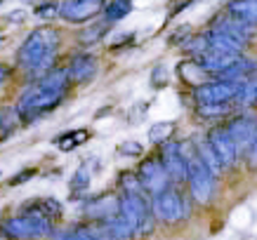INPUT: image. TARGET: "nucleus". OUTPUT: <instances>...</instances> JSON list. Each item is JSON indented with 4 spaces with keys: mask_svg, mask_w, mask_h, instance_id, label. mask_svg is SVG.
Instances as JSON below:
<instances>
[{
    "mask_svg": "<svg viewBox=\"0 0 257 240\" xmlns=\"http://www.w3.org/2000/svg\"><path fill=\"white\" fill-rule=\"evenodd\" d=\"M57 10H59V5L50 0V3H43V5H38V8H36V15H38L40 19H47V17L57 15Z\"/></svg>",
    "mask_w": 257,
    "mask_h": 240,
    "instance_id": "473e14b6",
    "label": "nucleus"
},
{
    "mask_svg": "<svg viewBox=\"0 0 257 240\" xmlns=\"http://www.w3.org/2000/svg\"><path fill=\"white\" fill-rule=\"evenodd\" d=\"M187 179H189V186H191L194 200L201 202V205H208L212 200V193H215V174L201 160L198 153L187 158Z\"/></svg>",
    "mask_w": 257,
    "mask_h": 240,
    "instance_id": "7ed1b4c3",
    "label": "nucleus"
},
{
    "mask_svg": "<svg viewBox=\"0 0 257 240\" xmlns=\"http://www.w3.org/2000/svg\"><path fill=\"white\" fill-rule=\"evenodd\" d=\"M203 38H205L208 50H222V52H234V55H241L243 50H245V45H248V43H243V40L229 36V33L222 31V29H215V26H212Z\"/></svg>",
    "mask_w": 257,
    "mask_h": 240,
    "instance_id": "ddd939ff",
    "label": "nucleus"
},
{
    "mask_svg": "<svg viewBox=\"0 0 257 240\" xmlns=\"http://www.w3.org/2000/svg\"><path fill=\"white\" fill-rule=\"evenodd\" d=\"M69 78L76 80V83H87L97 76V59L92 55H78L73 57L69 64Z\"/></svg>",
    "mask_w": 257,
    "mask_h": 240,
    "instance_id": "4468645a",
    "label": "nucleus"
},
{
    "mask_svg": "<svg viewBox=\"0 0 257 240\" xmlns=\"http://www.w3.org/2000/svg\"><path fill=\"white\" fill-rule=\"evenodd\" d=\"M208 144H210V148L215 151V155H217V160L222 167H234L236 160H238V148H236L234 139L229 137V132H226V127H217V130L208 132Z\"/></svg>",
    "mask_w": 257,
    "mask_h": 240,
    "instance_id": "f8f14e48",
    "label": "nucleus"
},
{
    "mask_svg": "<svg viewBox=\"0 0 257 240\" xmlns=\"http://www.w3.org/2000/svg\"><path fill=\"white\" fill-rule=\"evenodd\" d=\"M118 151H120V155H140L144 151V146L140 141H125V144H120Z\"/></svg>",
    "mask_w": 257,
    "mask_h": 240,
    "instance_id": "72a5a7b5",
    "label": "nucleus"
},
{
    "mask_svg": "<svg viewBox=\"0 0 257 240\" xmlns=\"http://www.w3.org/2000/svg\"><path fill=\"white\" fill-rule=\"evenodd\" d=\"M24 17H26V12L24 10H15V12H10L8 19L10 22H24Z\"/></svg>",
    "mask_w": 257,
    "mask_h": 240,
    "instance_id": "e433bc0d",
    "label": "nucleus"
},
{
    "mask_svg": "<svg viewBox=\"0 0 257 240\" xmlns=\"http://www.w3.org/2000/svg\"><path fill=\"white\" fill-rule=\"evenodd\" d=\"M198 155H201V160L208 167H210V172L212 174H217V172H222V165H219V160H217V155H215V151L210 148V144L208 141H203L201 146H198Z\"/></svg>",
    "mask_w": 257,
    "mask_h": 240,
    "instance_id": "cd10ccee",
    "label": "nucleus"
},
{
    "mask_svg": "<svg viewBox=\"0 0 257 240\" xmlns=\"http://www.w3.org/2000/svg\"><path fill=\"white\" fill-rule=\"evenodd\" d=\"M250 165L252 167H257V137H255V141H252V146H250Z\"/></svg>",
    "mask_w": 257,
    "mask_h": 240,
    "instance_id": "c9c22d12",
    "label": "nucleus"
},
{
    "mask_svg": "<svg viewBox=\"0 0 257 240\" xmlns=\"http://www.w3.org/2000/svg\"><path fill=\"white\" fill-rule=\"evenodd\" d=\"M255 71H257V62H252V59H248V57H236L226 69L217 71V76L215 78H219V80H236V83H243V80H245L250 73H255Z\"/></svg>",
    "mask_w": 257,
    "mask_h": 240,
    "instance_id": "2eb2a0df",
    "label": "nucleus"
},
{
    "mask_svg": "<svg viewBox=\"0 0 257 240\" xmlns=\"http://www.w3.org/2000/svg\"><path fill=\"white\" fill-rule=\"evenodd\" d=\"M106 29H109V22L92 24L90 29H85V31H80L78 40L83 43V45H92V43H97L99 38H104V33H106Z\"/></svg>",
    "mask_w": 257,
    "mask_h": 240,
    "instance_id": "393cba45",
    "label": "nucleus"
},
{
    "mask_svg": "<svg viewBox=\"0 0 257 240\" xmlns=\"http://www.w3.org/2000/svg\"><path fill=\"white\" fill-rule=\"evenodd\" d=\"M177 71H179V78H182L184 83H189V85H194V87L203 85V83H205V76H208V71L203 69L196 59H187V62H182L177 66Z\"/></svg>",
    "mask_w": 257,
    "mask_h": 240,
    "instance_id": "aec40b11",
    "label": "nucleus"
},
{
    "mask_svg": "<svg viewBox=\"0 0 257 240\" xmlns=\"http://www.w3.org/2000/svg\"><path fill=\"white\" fill-rule=\"evenodd\" d=\"M0 5H3V0H0Z\"/></svg>",
    "mask_w": 257,
    "mask_h": 240,
    "instance_id": "58836bf2",
    "label": "nucleus"
},
{
    "mask_svg": "<svg viewBox=\"0 0 257 240\" xmlns=\"http://www.w3.org/2000/svg\"><path fill=\"white\" fill-rule=\"evenodd\" d=\"M87 141V132L85 130H76V132H64L62 137H57V146L59 151H71V148L80 146V144H85Z\"/></svg>",
    "mask_w": 257,
    "mask_h": 240,
    "instance_id": "b1692460",
    "label": "nucleus"
},
{
    "mask_svg": "<svg viewBox=\"0 0 257 240\" xmlns=\"http://www.w3.org/2000/svg\"><path fill=\"white\" fill-rule=\"evenodd\" d=\"M106 5V0H62L57 15L69 24H83L90 22L99 15Z\"/></svg>",
    "mask_w": 257,
    "mask_h": 240,
    "instance_id": "6e6552de",
    "label": "nucleus"
},
{
    "mask_svg": "<svg viewBox=\"0 0 257 240\" xmlns=\"http://www.w3.org/2000/svg\"><path fill=\"white\" fill-rule=\"evenodd\" d=\"M226 132L229 137L234 139L238 153H248L252 141L257 137V118L255 116H236L229 120L226 125Z\"/></svg>",
    "mask_w": 257,
    "mask_h": 240,
    "instance_id": "9d476101",
    "label": "nucleus"
},
{
    "mask_svg": "<svg viewBox=\"0 0 257 240\" xmlns=\"http://www.w3.org/2000/svg\"><path fill=\"white\" fill-rule=\"evenodd\" d=\"M161 163L172 181H184L187 179V158H184V148L177 141H163L161 146Z\"/></svg>",
    "mask_w": 257,
    "mask_h": 240,
    "instance_id": "9b49d317",
    "label": "nucleus"
},
{
    "mask_svg": "<svg viewBox=\"0 0 257 240\" xmlns=\"http://www.w3.org/2000/svg\"><path fill=\"white\" fill-rule=\"evenodd\" d=\"M151 85L154 87H165L168 85V69H165L163 64H158L154 73H151Z\"/></svg>",
    "mask_w": 257,
    "mask_h": 240,
    "instance_id": "2f4dec72",
    "label": "nucleus"
},
{
    "mask_svg": "<svg viewBox=\"0 0 257 240\" xmlns=\"http://www.w3.org/2000/svg\"><path fill=\"white\" fill-rule=\"evenodd\" d=\"M226 12L238 22L257 26V0H231L226 5Z\"/></svg>",
    "mask_w": 257,
    "mask_h": 240,
    "instance_id": "6ab92c4d",
    "label": "nucleus"
},
{
    "mask_svg": "<svg viewBox=\"0 0 257 240\" xmlns=\"http://www.w3.org/2000/svg\"><path fill=\"white\" fill-rule=\"evenodd\" d=\"M59 47V33L52 26L33 29L17 52V64L22 66L31 78H40L52 69Z\"/></svg>",
    "mask_w": 257,
    "mask_h": 240,
    "instance_id": "f257e3e1",
    "label": "nucleus"
},
{
    "mask_svg": "<svg viewBox=\"0 0 257 240\" xmlns=\"http://www.w3.org/2000/svg\"><path fill=\"white\" fill-rule=\"evenodd\" d=\"M85 214L90 219H109L118 214V200L113 195H97L85 205Z\"/></svg>",
    "mask_w": 257,
    "mask_h": 240,
    "instance_id": "f3484780",
    "label": "nucleus"
},
{
    "mask_svg": "<svg viewBox=\"0 0 257 240\" xmlns=\"http://www.w3.org/2000/svg\"><path fill=\"white\" fill-rule=\"evenodd\" d=\"M151 209H154V214H156L161 221H179V219H184L189 214L187 209V202L182 200V195L177 191H172V188H163L161 193L154 195V200H151Z\"/></svg>",
    "mask_w": 257,
    "mask_h": 240,
    "instance_id": "0eeeda50",
    "label": "nucleus"
},
{
    "mask_svg": "<svg viewBox=\"0 0 257 240\" xmlns=\"http://www.w3.org/2000/svg\"><path fill=\"white\" fill-rule=\"evenodd\" d=\"M33 174H36V170H31V167H29V170L19 172V174H17V177H12V179H10V184H12V186H19V184H24V181H26V179H31Z\"/></svg>",
    "mask_w": 257,
    "mask_h": 240,
    "instance_id": "f704fd0d",
    "label": "nucleus"
},
{
    "mask_svg": "<svg viewBox=\"0 0 257 240\" xmlns=\"http://www.w3.org/2000/svg\"><path fill=\"white\" fill-rule=\"evenodd\" d=\"M238 55H234V52H222V50H205V52H201L198 57H194L196 62L201 64L203 69L208 71V73H217V71L226 69L229 64L234 62Z\"/></svg>",
    "mask_w": 257,
    "mask_h": 240,
    "instance_id": "dca6fc26",
    "label": "nucleus"
},
{
    "mask_svg": "<svg viewBox=\"0 0 257 240\" xmlns=\"http://www.w3.org/2000/svg\"><path fill=\"white\" fill-rule=\"evenodd\" d=\"M64 99V92H57V90H45V87H40L38 83L31 87V90H26L24 97L19 99V106H17V113L24 116L26 120H31L36 116H43L45 111H52Z\"/></svg>",
    "mask_w": 257,
    "mask_h": 240,
    "instance_id": "20e7f679",
    "label": "nucleus"
},
{
    "mask_svg": "<svg viewBox=\"0 0 257 240\" xmlns=\"http://www.w3.org/2000/svg\"><path fill=\"white\" fill-rule=\"evenodd\" d=\"M50 231H52V221H50V217L40 214V212H36V209H26V212L19 214V217L8 219V221L3 224V228H0L3 235H8V238H12V240L43 238V235H47Z\"/></svg>",
    "mask_w": 257,
    "mask_h": 240,
    "instance_id": "f03ea898",
    "label": "nucleus"
},
{
    "mask_svg": "<svg viewBox=\"0 0 257 240\" xmlns=\"http://www.w3.org/2000/svg\"><path fill=\"white\" fill-rule=\"evenodd\" d=\"M118 184H120V188H123V193H147V191L142 188L137 174H130V172H123L120 179H118Z\"/></svg>",
    "mask_w": 257,
    "mask_h": 240,
    "instance_id": "c85d7f7f",
    "label": "nucleus"
},
{
    "mask_svg": "<svg viewBox=\"0 0 257 240\" xmlns=\"http://www.w3.org/2000/svg\"><path fill=\"white\" fill-rule=\"evenodd\" d=\"M10 73H12V69L5 66V64H0V83H5V80L10 78Z\"/></svg>",
    "mask_w": 257,
    "mask_h": 240,
    "instance_id": "4c0bfd02",
    "label": "nucleus"
},
{
    "mask_svg": "<svg viewBox=\"0 0 257 240\" xmlns=\"http://www.w3.org/2000/svg\"><path fill=\"white\" fill-rule=\"evenodd\" d=\"M0 43H3V38H0Z\"/></svg>",
    "mask_w": 257,
    "mask_h": 240,
    "instance_id": "ea45409f",
    "label": "nucleus"
},
{
    "mask_svg": "<svg viewBox=\"0 0 257 240\" xmlns=\"http://www.w3.org/2000/svg\"><path fill=\"white\" fill-rule=\"evenodd\" d=\"M236 101H238V106H245V109L257 104V71L255 73H250V76L243 80L241 92H238Z\"/></svg>",
    "mask_w": 257,
    "mask_h": 240,
    "instance_id": "412c9836",
    "label": "nucleus"
},
{
    "mask_svg": "<svg viewBox=\"0 0 257 240\" xmlns=\"http://www.w3.org/2000/svg\"><path fill=\"white\" fill-rule=\"evenodd\" d=\"M172 130H175V123H156V125H151V130H149V139L154 141V144H163V141L170 139Z\"/></svg>",
    "mask_w": 257,
    "mask_h": 240,
    "instance_id": "bb28decb",
    "label": "nucleus"
},
{
    "mask_svg": "<svg viewBox=\"0 0 257 240\" xmlns=\"http://www.w3.org/2000/svg\"><path fill=\"white\" fill-rule=\"evenodd\" d=\"M133 12V0H111L109 5H104V22H120V19H125V17Z\"/></svg>",
    "mask_w": 257,
    "mask_h": 240,
    "instance_id": "4be33fe9",
    "label": "nucleus"
},
{
    "mask_svg": "<svg viewBox=\"0 0 257 240\" xmlns=\"http://www.w3.org/2000/svg\"><path fill=\"white\" fill-rule=\"evenodd\" d=\"M57 240H104V238L97 235L94 231H87V228H71V231L59 233Z\"/></svg>",
    "mask_w": 257,
    "mask_h": 240,
    "instance_id": "c756f323",
    "label": "nucleus"
},
{
    "mask_svg": "<svg viewBox=\"0 0 257 240\" xmlns=\"http://www.w3.org/2000/svg\"><path fill=\"white\" fill-rule=\"evenodd\" d=\"M118 214L133 226V231H149V214H151V205L147 200V193H123L118 200Z\"/></svg>",
    "mask_w": 257,
    "mask_h": 240,
    "instance_id": "39448f33",
    "label": "nucleus"
},
{
    "mask_svg": "<svg viewBox=\"0 0 257 240\" xmlns=\"http://www.w3.org/2000/svg\"><path fill=\"white\" fill-rule=\"evenodd\" d=\"M243 83L236 80H210V83H203L196 87V101L198 104H231L236 101L238 92H241Z\"/></svg>",
    "mask_w": 257,
    "mask_h": 240,
    "instance_id": "423d86ee",
    "label": "nucleus"
},
{
    "mask_svg": "<svg viewBox=\"0 0 257 240\" xmlns=\"http://www.w3.org/2000/svg\"><path fill=\"white\" fill-rule=\"evenodd\" d=\"M36 212H40V214H45V217H59L62 214V205L57 200H50V198H45V200H38L36 202Z\"/></svg>",
    "mask_w": 257,
    "mask_h": 240,
    "instance_id": "7c9ffc66",
    "label": "nucleus"
},
{
    "mask_svg": "<svg viewBox=\"0 0 257 240\" xmlns=\"http://www.w3.org/2000/svg\"><path fill=\"white\" fill-rule=\"evenodd\" d=\"M215 29H222V31H226L229 36H234V38L243 40V43H248L250 36L255 33V26H250V24L245 22H238V19H234V17H219L217 22L212 24Z\"/></svg>",
    "mask_w": 257,
    "mask_h": 240,
    "instance_id": "a211bd4d",
    "label": "nucleus"
},
{
    "mask_svg": "<svg viewBox=\"0 0 257 240\" xmlns=\"http://www.w3.org/2000/svg\"><path fill=\"white\" fill-rule=\"evenodd\" d=\"M137 179H140L142 188L151 195H156V193H161L163 188H168V181H170L163 163H161V158H147V160L140 165Z\"/></svg>",
    "mask_w": 257,
    "mask_h": 240,
    "instance_id": "1a4fd4ad",
    "label": "nucleus"
},
{
    "mask_svg": "<svg viewBox=\"0 0 257 240\" xmlns=\"http://www.w3.org/2000/svg\"><path fill=\"white\" fill-rule=\"evenodd\" d=\"M90 181H92V172H90V163H85L80 165L76 170V174H73V179H71V195L73 198L83 195L90 188Z\"/></svg>",
    "mask_w": 257,
    "mask_h": 240,
    "instance_id": "5701e85b",
    "label": "nucleus"
},
{
    "mask_svg": "<svg viewBox=\"0 0 257 240\" xmlns=\"http://www.w3.org/2000/svg\"><path fill=\"white\" fill-rule=\"evenodd\" d=\"M231 104H198V116L201 118H219L231 113Z\"/></svg>",
    "mask_w": 257,
    "mask_h": 240,
    "instance_id": "a878e982",
    "label": "nucleus"
}]
</instances>
